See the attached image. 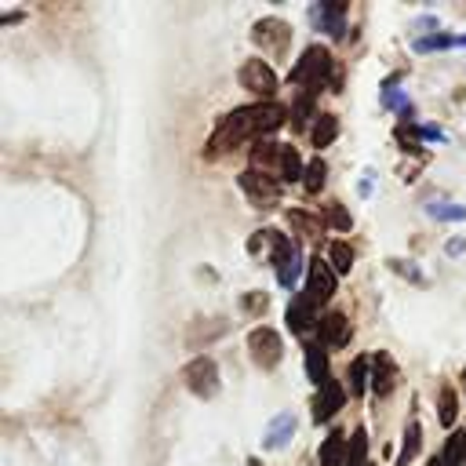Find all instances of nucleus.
<instances>
[{
  "label": "nucleus",
  "instance_id": "f257e3e1",
  "mask_svg": "<svg viewBox=\"0 0 466 466\" xmlns=\"http://www.w3.org/2000/svg\"><path fill=\"white\" fill-rule=\"evenodd\" d=\"M280 124H284V106H277V102L240 106V109H233V113H226V116L218 120V127L211 131V138H208V146H204V157L215 160V157L237 149V146H244V142H251V138L262 142V135L277 131Z\"/></svg>",
  "mask_w": 466,
  "mask_h": 466
},
{
  "label": "nucleus",
  "instance_id": "f03ea898",
  "mask_svg": "<svg viewBox=\"0 0 466 466\" xmlns=\"http://www.w3.org/2000/svg\"><path fill=\"white\" fill-rule=\"evenodd\" d=\"M288 80H291V84H299V87H306V95L320 91L328 80H335V62H331V51H328V47H306V55H302V58L291 66Z\"/></svg>",
  "mask_w": 466,
  "mask_h": 466
},
{
  "label": "nucleus",
  "instance_id": "7ed1b4c3",
  "mask_svg": "<svg viewBox=\"0 0 466 466\" xmlns=\"http://www.w3.org/2000/svg\"><path fill=\"white\" fill-rule=\"evenodd\" d=\"M237 186L244 189V197L251 200V208H273L280 200V178H273L266 171L248 167V171L237 175Z\"/></svg>",
  "mask_w": 466,
  "mask_h": 466
},
{
  "label": "nucleus",
  "instance_id": "20e7f679",
  "mask_svg": "<svg viewBox=\"0 0 466 466\" xmlns=\"http://www.w3.org/2000/svg\"><path fill=\"white\" fill-rule=\"evenodd\" d=\"M273 269H277V280L284 288H295L299 280V269H302V251L295 240H288L284 233H273Z\"/></svg>",
  "mask_w": 466,
  "mask_h": 466
},
{
  "label": "nucleus",
  "instance_id": "39448f33",
  "mask_svg": "<svg viewBox=\"0 0 466 466\" xmlns=\"http://www.w3.org/2000/svg\"><path fill=\"white\" fill-rule=\"evenodd\" d=\"M248 350H251V360L258 364V368H277L280 364V357H284V342H280V335L273 331V328H266V324H258V328H251V335H248Z\"/></svg>",
  "mask_w": 466,
  "mask_h": 466
},
{
  "label": "nucleus",
  "instance_id": "423d86ee",
  "mask_svg": "<svg viewBox=\"0 0 466 466\" xmlns=\"http://www.w3.org/2000/svg\"><path fill=\"white\" fill-rule=\"evenodd\" d=\"M182 379H186V386H189L197 397H215V393H218V368H215V360H211L208 353L193 357V360L182 368Z\"/></svg>",
  "mask_w": 466,
  "mask_h": 466
},
{
  "label": "nucleus",
  "instance_id": "0eeeda50",
  "mask_svg": "<svg viewBox=\"0 0 466 466\" xmlns=\"http://www.w3.org/2000/svg\"><path fill=\"white\" fill-rule=\"evenodd\" d=\"M240 84H244L251 95L266 98V102L277 95V73H273L262 58H248V62L240 66Z\"/></svg>",
  "mask_w": 466,
  "mask_h": 466
},
{
  "label": "nucleus",
  "instance_id": "6e6552de",
  "mask_svg": "<svg viewBox=\"0 0 466 466\" xmlns=\"http://www.w3.org/2000/svg\"><path fill=\"white\" fill-rule=\"evenodd\" d=\"M317 306L320 302H328L331 295H335V269L320 258V255H313L309 258V266H306V288H302Z\"/></svg>",
  "mask_w": 466,
  "mask_h": 466
},
{
  "label": "nucleus",
  "instance_id": "1a4fd4ad",
  "mask_svg": "<svg viewBox=\"0 0 466 466\" xmlns=\"http://www.w3.org/2000/svg\"><path fill=\"white\" fill-rule=\"evenodd\" d=\"M288 36H291V29H288V22H280V18H262V22H255V29H251V40H255L262 51H284Z\"/></svg>",
  "mask_w": 466,
  "mask_h": 466
},
{
  "label": "nucleus",
  "instance_id": "9d476101",
  "mask_svg": "<svg viewBox=\"0 0 466 466\" xmlns=\"http://www.w3.org/2000/svg\"><path fill=\"white\" fill-rule=\"evenodd\" d=\"M342 400H346V390H342L335 379H328V382L320 386L317 400H313V419H317V422H328V419H335V411L342 408Z\"/></svg>",
  "mask_w": 466,
  "mask_h": 466
},
{
  "label": "nucleus",
  "instance_id": "9b49d317",
  "mask_svg": "<svg viewBox=\"0 0 466 466\" xmlns=\"http://www.w3.org/2000/svg\"><path fill=\"white\" fill-rule=\"evenodd\" d=\"M313 324H320V320H317V302L302 291V295H295V299L288 302V328H291V331H309Z\"/></svg>",
  "mask_w": 466,
  "mask_h": 466
},
{
  "label": "nucleus",
  "instance_id": "f8f14e48",
  "mask_svg": "<svg viewBox=\"0 0 466 466\" xmlns=\"http://www.w3.org/2000/svg\"><path fill=\"white\" fill-rule=\"evenodd\" d=\"M393 382H397V364H393V357H390L386 350H379V353L371 357V390H375L379 397H386V393L393 390Z\"/></svg>",
  "mask_w": 466,
  "mask_h": 466
},
{
  "label": "nucleus",
  "instance_id": "ddd939ff",
  "mask_svg": "<svg viewBox=\"0 0 466 466\" xmlns=\"http://www.w3.org/2000/svg\"><path fill=\"white\" fill-rule=\"evenodd\" d=\"M317 331H320V342L324 346H346L350 342V320L342 313H324L320 324H317Z\"/></svg>",
  "mask_w": 466,
  "mask_h": 466
},
{
  "label": "nucleus",
  "instance_id": "4468645a",
  "mask_svg": "<svg viewBox=\"0 0 466 466\" xmlns=\"http://www.w3.org/2000/svg\"><path fill=\"white\" fill-rule=\"evenodd\" d=\"M280 153H284V146H277V142H255L251 146V167L258 171H266V175H277V167H280Z\"/></svg>",
  "mask_w": 466,
  "mask_h": 466
},
{
  "label": "nucleus",
  "instance_id": "2eb2a0df",
  "mask_svg": "<svg viewBox=\"0 0 466 466\" xmlns=\"http://www.w3.org/2000/svg\"><path fill=\"white\" fill-rule=\"evenodd\" d=\"M309 15H313V22H317L324 33L342 36V15H346V4H317Z\"/></svg>",
  "mask_w": 466,
  "mask_h": 466
},
{
  "label": "nucleus",
  "instance_id": "dca6fc26",
  "mask_svg": "<svg viewBox=\"0 0 466 466\" xmlns=\"http://www.w3.org/2000/svg\"><path fill=\"white\" fill-rule=\"evenodd\" d=\"M302 350H306V375H309V382L324 386L328 382V353L320 350V342H306Z\"/></svg>",
  "mask_w": 466,
  "mask_h": 466
},
{
  "label": "nucleus",
  "instance_id": "f3484780",
  "mask_svg": "<svg viewBox=\"0 0 466 466\" xmlns=\"http://www.w3.org/2000/svg\"><path fill=\"white\" fill-rule=\"evenodd\" d=\"M317 459H320V466H346V441H342V433H328L320 451H317Z\"/></svg>",
  "mask_w": 466,
  "mask_h": 466
},
{
  "label": "nucleus",
  "instance_id": "a211bd4d",
  "mask_svg": "<svg viewBox=\"0 0 466 466\" xmlns=\"http://www.w3.org/2000/svg\"><path fill=\"white\" fill-rule=\"evenodd\" d=\"M335 135H339V116H335V113H320V116H317V124H313V131H309L313 146H317V149H324V146H331V142H335Z\"/></svg>",
  "mask_w": 466,
  "mask_h": 466
},
{
  "label": "nucleus",
  "instance_id": "6ab92c4d",
  "mask_svg": "<svg viewBox=\"0 0 466 466\" xmlns=\"http://www.w3.org/2000/svg\"><path fill=\"white\" fill-rule=\"evenodd\" d=\"M302 175H306V167H302L299 149H295V146H284V153H280V167H277V178H280V182H299Z\"/></svg>",
  "mask_w": 466,
  "mask_h": 466
},
{
  "label": "nucleus",
  "instance_id": "aec40b11",
  "mask_svg": "<svg viewBox=\"0 0 466 466\" xmlns=\"http://www.w3.org/2000/svg\"><path fill=\"white\" fill-rule=\"evenodd\" d=\"M291 430H295V419L284 411V415H277L273 422H269V433H266V448H284L288 444V437H291Z\"/></svg>",
  "mask_w": 466,
  "mask_h": 466
},
{
  "label": "nucleus",
  "instance_id": "412c9836",
  "mask_svg": "<svg viewBox=\"0 0 466 466\" xmlns=\"http://www.w3.org/2000/svg\"><path fill=\"white\" fill-rule=\"evenodd\" d=\"M328 262H331L335 273H350L353 269V248L346 240H331L328 244Z\"/></svg>",
  "mask_w": 466,
  "mask_h": 466
},
{
  "label": "nucleus",
  "instance_id": "4be33fe9",
  "mask_svg": "<svg viewBox=\"0 0 466 466\" xmlns=\"http://www.w3.org/2000/svg\"><path fill=\"white\" fill-rule=\"evenodd\" d=\"M346 466H368V433L353 430L350 444H346Z\"/></svg>",
  "mask_w": 466,
  "mask_h": 466
},
{
  "label": "nucleus",
  "instance_id": "5701e85b",
  "mask_svg": "<svg viewBox=\"0 0 466 466\" xmlns=\"http://www.w3.org/2000/svg\"><path fill=\"white\" fill-rule=\"evenodd\" d=\"M419 437H422V430H419V422L411 419V422H408V430H404V444H400L397 466H408V462L415 459V451H419Z\"/></svg>",
  "mask_w": 466,
  "mask_h": 466
},
{
  "label": "nucleus",
  "instance_id": "b1692460",
  "mask_svg": "<svg viewBox=\"0 0 466 466\" xmlns=\"http://www.w3.org/2000/svg\"><path fill=\"white\" fill-rule=\"evenodd\" d=\"M324 178H328V167H324V160L317 157V160H309L306 164V175H302V186H306V193H317L320 186H324Z\"/></svg>",
  "mask_w": 466,
  "mask_h": 466
},
{
  "label": "nucleus",
  "instance_id": "393cba45",
  "mask_svg": "<svg viewBox=\"0 0 466 466\" xmlns=\"http://www.w3.org/2000/svg\"><path fill=\"white\" fill-rule=\"evenodd\" d=\"M441 459H444V466H462V459H466V433H451Z\"/></svg>",
  "mask_w": 466,
  "mask_h": 466
},
{
  "label": "nucleus",
  "instance_id": "a878e982",
  "mask_svg": "<svg viewBox=\"0 0 466 466\" xmlns=\"http://www.w3.org/2000/svg\"><path fill=\"white\" fill-rule=\"evenodd\" d=\"M346 379H350V393H353V397L364 393V386H368V360L357 357V360L350 364V375H346Z\"/></svg>",
  "mask_w": 466,
  "mask_h": 466
},
{
  "label": "nucleus",
  "instance_id": "bb28decb",
  "mask_svg": "<svg viewBox=\"0 0 466 466\" xmlns=\"http://www.w3.org/2000/svg\"><path fill=\"white\" fill-rule=\"evenodd\" d=\"M455 411H459L455 390L451 386H441V426H451L455 422Z\"/></svg>",
  "mask_w": 466,
  "mask_h": 466
},
{
  "label": "nucleus",
  "instance_id": "cd10ccee",
  "mask_svg": "<svg viewBox=\"0 0 466 466\" xmlns=\"http://www.w3.org/2000/svg\"><path fill=\"white\" fill-rule=\"evenodd\" d=\"M459 36H448V33H433V36H422L415 40V51H437V47H455Z\"/></svg>",
  "mask_w": 466,
  "mask_h": 466
},
{
  "label": "nucleus",
  "instance_id": "c85d7f7f",
  "mask_svg": "<svg viewBox=\"0 0 466 466\" xmlns=\"http://www.w3.org/2000/svg\"><path fill=\"white\" fill-rule=\"evenodd\" d=\"M324 218H328V226H335V229H350V226H353V218L342 211V204H328V208H324Z\"/></svg>",
  "mask_w": 466,
  "mask_h": 466
},
{
  "label": "nucleus",
  "instance_id": "c756f323",
  "mask_svg": "<svg viewBox=\"0 0 466 466\" xmlns=\"http://www.w3.org/2000/svg\"><path fill=\"white\" fill-rule=\"evenodd\" d=\"M288 222L299 226V229H306V233H317V229H320V222L309 218V215H302V211H288Z\"/></svg>",
  "mask_w": 466,
  "mask_h": 466
},
{
  "label": "nucleus",
  "instance_id": "7c9ffc66",
  "mask_svg": "<svg viewBox=\"0 0 466 466\" xmlns=\"http://www.w3.org/2000/svg\"><path fill=\"white\" fill-rule=\"evenodd\" d=\"M433 218H466V208H448V204H430Z\"/></svg>",
  "mask_w": 466,
  "mask_h": 466
},
{
  "label": "nucleus",
  "instance_id": "2f4dec72",
  "mask_svg": "<svg viewBox=\"0 0 466 466\" xmlns=\"http://www.w3.org/2000/svg\"><path fill=\"white\" fill-rule=\"evenodd\" d=\"M309 113H313V98H309V95H299V102H295V109H291L295 124H302V120H306Z\"/></svg>",
  "mask_w": 466,
  "mask_h": 466
},
{
  "label": "nucleus",
  "instance_id": "473e14b6",
  "mask_svg": "<svg viewBox=\"0 0 466 466\" xmlns=\"http://www.w3.org/2000/svg\"><path fill=\"white\" fill-rule=\"evenodd\" d=\"M244 309H251V313H266V295L258 291V295H244Z\"/></svg>",
  "mask_w": 466,
  "mask_h": 466
},
{
  "label": "nucleus",
  "instance_id": "72a5a7b5",
  "mask_svg": "<svg viewBox=\"0 0 466 466\" xmlns=\"http://www.w3.org/2000/svg\"><path fill=\"white\" fill-rule=\"evenodd\" d=\"M462 390H466V375H462Z\"/></svg>",
  "mask_w": 466,
  "mask_h": 466
},
{
  "label": "nucleus",
  "instance_id": "f704fd0d",
  "mask_svg": "<svg viewBox=\"0 0 466 466\" xmlns=\"http://www.w3.org/2000/svg\"><path fill=\"white\" fill-rule=\"evenodd\" d=\"M462 466H466V459H462Z\"/></svg>",
  "mask_w": 466,
  "mask_h": 466
}]
</instances>
